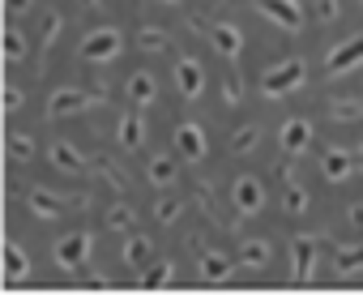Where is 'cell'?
<instances>
[{"mask_svg": "<svg viewBox=\"0 0 363 295\" xmlns=\"http://www.w3.org/2000/svg\"><path fill=\"white\" fill-rule=\"evenodd\" d=\"M337 274H342V278L363 274V244H342V248H337Z\"/></svg>", "mask_w": 363, "mask_h": 295, "instance_id": "25", "label": "cell"}, {"mask_svg": "<svg viewBox=\"0 0 363 295\" xmlns=\"http://www.w3.org/2000/svg\"><path fill=\"white\" fill-rule=\"evenodd\" d=\"M137 48L141 52H171V35L162 26H141L137 30Z\"/></svg>", "mask_w": 363, "mask_h": 295, "instance_id": "23", "label": "cell"}, {"mask_svg": "<svg viewBox=\"0 0 363 295\" xmlns=\"http://www.w3.org/2000/svg\"><path fill=\"white\" fill-rule=\"evenodd\" d=\"M30 278V257L18 240L5 244V282H26Z\"/></svg>", "mask_w": 363, "mask_h": 295, "instance_id": "18", "label": "cell"}, {"mask_svg": "<svg viewBox=\"0 0 363 295\" xmlns=\"http://www.w3.org/2000/svg\"><path fill=\"white\" fill-rule=\"evenodd\" d=\"M354 167H359V159L350 150H342V145H329V150L320 155V172H325L329 184H346L354 176Z\"/></svg>", "mask_w": 363, "mask_h": 295, "instance_id": "12", "label": "cell"}, {"mask_svg": "<svg viewBox=\"0 0 363 295\" xmlns=\"http://www.w3.org/2000/svg\"><path fill=\"white\" fill-rule=\"evenodd\" d=\"M120 52H124V35H120L116 26L90 30V35L82 39V60H90V65H107V60H116Z\"/></svg>", "mask_w": 363, "mask_h": 295, "instance_id": "4", "label": "cell"}, {"mask_svg": "<svg viewBox=\"0 0 363 295\" xmlns=\"http://www.w3.org/2000/svg\"><path fill=\"white\" fill-rule=\"evenodd\" d=\"M103 103H107V94H90V90H77V86H60V90H52V99H48V116H52V120L86 116V111H94V107H103Z\"/></svg>", "mask_w": 363, "mask_h": 295, "instance_id": "2", "label": "cell"}, {"mask_svg": "<svg viewBox=\"0 0 363 295\" xmlns=\"http://www.w3.org/2000/svg\"><path fill=\"white\" fill-rule=\"evenodd\" d=\"M22 56H26V35H22L18 26H5V60L18 65Z\"/></svg>", "mask_w": 363, "mask_h": 295, "instance_id": "28", "label": "cell"}, {"mask_svg": "<svg viewBox=\"0 0 363 295\" xmlns=\"http://www.w3.org/2000/svg\"><path fill=\"white\" fill-rule=\"evenodd\" d=\"M206 39H210V48L218 52V56H227V60H235L240 52H244V35H240V26L235 22H206V26H197Z\"/></svg>", "mask_w": 363, "mask_h": 295, "instance_id": "6", "label": "cell"}, {"mask_svg": "<svg viewBox=\"0 0 363 295\" xmlns=\"http://www.w3.org/2000/svg\"><path fill=\"white\" fill-rule=\"evenodd\" d=\"M86 5H94V0H86Z\"/></svg>", "mask_w": 363, "mask_h": 295, "instance_id": "42", "label": "cell"}, {"mask_svg": "<svg viewBox=\"0 0 363 295\" xmlns=\"http://www.w3.org/2000/svg\"><path fill=\"white\" fill-rule=\"evenodd\" d=\"M342 13V0H316V22H333Z\"/></svg>", "mask_w": 363, "mask_h": 295, "instance_id": "35", "label": "cell"}, {"mask_svg": "<svg viewBox=\"0 0 363 295\" xmlns=\"http://www.w3.org/2000/svg\"><path fill=\"white\" fill-rule=\"evenodd\" d=\"M94 172H99V176H103V180L111 184V189H124V176H120V172H111V167H103V163H99Z\"/></svg>", "mask_w": 363, "mask_h": 295, "instance_id": "38", "label": "cell"}, {"mask_svg": "<svg viewBox=\"0 0 363 295\" xmlns=\"http://www.w3.org/2000/svg\"><path fill=\"white\" fill-rule=\"evenodd\" d=\"M231 274H235V257L231 252H223V248L201 252V261H197V278L201 282H227Z\"/></svg>", "mask_w": 363, "mask_h": 295, "instance_id": "13", "label": "cell"}, {"mask_svg": "<svg viewBox=\"0 0 363 295\" xmlns=\"http://www.w3.org/2000/svg\"><path fill=\"white\" fill-rule=\"evenodd\" d=\"M171 77H175V90H179V99L197 103V99L206 94V65H201L197 56H175V65H171Z\"/></svg>", "mask_w": 363, "mask_h": 295, "instance_id": "3", "label": "cell"}, {"mask_svg": "<svg viewBox=\"0 0 363 295\" xmlns=\"http://www.w3.org/2000/svg\"><path fill=\"white\" fill-rule=\"evenodd\" d=\"M303 82H308V65H303L299 56H291V60H282V65L265 69L261 90H265V99H286V94H295Z\"/></svg>", "mask_w": 363, "mask_h": 295, "instance_id": "1", "label": "cell"}, {"mask_svg": "<svg viewBox=\"0 0 363 295\" xmlns=\"http://www.w3.org/2000/svg\"><path fill=\"white\" fill-rule=\"evenodd\" d=\"M329 116L333 120H363V99H329Z\"/></svg>", "mask_w": 363, "mask_h": 295, "instance_id": "26", "label": "cell"}, {"mask_svg": "<svg viewBox=\"0 0 363 295\" xmlns=\"http://www.w3.org/2000/svg\"><path fill=\"white\" fill-rule=\"evenodd\" d=\"M60 26H65V18H60V13H48V22H43V39H39V48H52V43L60 39Z\"/></svg>", "mask_w": 363, "mask_h": 295, "instance_id": "33", "label": "cell"}, {"mask_svg": "<svg viewBox=\"0 0 363 295\" xmlns=\"http://www.w3.org/2000/svg\"><path fill=\"white\" fill-rule=\"evenodd\" d=\"M354 159H359V172H363V145H359V150H354Z\"/></svg>", "mask_w": 363, "mask_h": 295, "instance_id": "40", "label": "cell"}, {"mask_svg": "<svg viewBox=\"0 0 363 295\" xmlns=\"http://www.w3.org/2000/svg\"><path fill=\"white\" fill-rule=\"evenodd\" d=\"M145 176H150V184L171 189V184H175V176H179V167H175V159H171V155H154V159H150V167H145Z\"/></svg>", "mask_w": 363, "mask_h": 295, "instance_id": "19", "label": "cell"}, {"mask_svg": "<svg viewBox=\"0 0 363 295\" xmlns=\"http://www.w3.org/2000/svg\"><path fill=\"white\" fill-rule=\"evenodd\" d=\"M22 103H26V94H22L18 86H5V116H18Z\"/></svg>", "mask_w": 363, "mask_h": 295, "instance_id": "34", "label": "cell"}, {"mask_svg": "<svg viewBox=\"0 0 363 295\" xmlns=\"http://www.w3.org/2000/svg\"><path fill=\"white\" fill-rule=\"evenodd\" d=\"M26 210H30L39 223H56V218H65L69 201H65V197H56L52 189H39V184H35V189L26 193Z\"/></svg>", "mask_w": 363, "mask_h": 295, "instance_id": "11", "label": "cell"}, {"mask_svg": "<svg viewBox=\"0 0 363 295\" xmlns=\"http://www.w3.org/2000/svg\"><path fill=\"white\" fill-rule=\"evenodd\" d=\"M312 269H316V244L303 240V235H295L291 240V282H308Z\"/></svg>", "mask_w": 363, "mask_h": 295, "instance_id": "14", "label": "cell"}, {"mask_svg": "<svg viewBox=\"0 0 363 295\" xmlns=\"http://www.w3.org/2000/svg\"><path fill=\"white\" fill-rule=\"evenodd\" d=\"M350 223H354V227H363V206H350Z\"/></svg>", "mask_w": 363, "mask_h": 295, "instance_id": "39", "label": "cell"}, {"mask_svg": "<svg viewBox=\"0 0 363 295\" xmlns=\"http://www.w3.org/2000/svg\"><path fill=\"white\" fill-rule=\"evenodd\" d=\"M308 141H312V124H308L303 116L286 120V124H282V133H278L282 155H303V150H308Z\"/></svg>", "mask_w": 363, "mask_h": 295, "instance_id": "15", "label": "cell"}, {"mask_svg": "<svg viewBox=\"0 0 363 295\" xmlns=\"http://www.w3.org/2000/svg\"><path fill=\"white\" fill-rule=\"evenodd\" d=\"M175 278V261H154L145 274H141V286H167Z\"/></svg>", "mask_w": 363, "mask_h": 295, "instance_id": "27", "label": "cell"}, {"mask_svg": "<svg viewBox=\"0 0 363 295\" xmlns=\"http://www.w3.org/2000/svg\"><path fill=\"white\" fill-rule=\"evenodd\" d=\"M231 206H235L240 218H257V214L265 210V189H261V180H257V176H240V180L231 184Z\"/></svg>", "mask_w": 363, "mask_h": 295, "instance_id": "7", "label": "cell"}, {"mask_svg": "<svg viewBox=\"0 0 363 295\" xmlns=\"http://www.w3.org/2000/svg\"><path fill=\"white\" fill-rule=\"evenodd\" d=\"M282 206H286V214H303V210H308V189L291 180V189H286V197H282Z\"/></svg>", "mask_w": 363, "mask_h": 295, "instance_id": "30", "label": "cell"}, {"mask_svg": "<svg viewBox=\"0 0 363 295\" xmlns=\"http://www.w3.org/2000/svg\"><path fill=\"white\" fill-rule=\"evenodd\" d=\"M359 65H363V35H350V39H342V43H333V48L325 52V69H329V77L350 73V69H359Z\"/></svg>", "mask_w": 363, "mask_h": 295, "instance_id": "8", "label": "cell"}, {"mask_svg": "<svg viewBox=\"0 0 363 295\" xmlns=\"http://www.w3.org/2000/svg\"><path fill=\"white\" fill-rule=\"evenodd\" d=\"M261 145V124H244L231 133V155H252Z\"/></svg>", "mask_w": 363, "mask_h": 295, "instance_id": "22", "label": "cell"}, {"mask_svg": "<svg viewBox=\"0 0 363 295\" xmlns=\"http://www.w3.org/2000/svg\"><path fill=\"white\" fill-rule=\"evenodd\" d=\"M162 5H179V0H162Z\"/></svg>", "mask_w": 363, "mask_h": 295, "instance_id": "41", "label": "cell"}, {"mask_svg": "<svg viewBox=\"0 0 363 295\" xmlns=\"http://www.w3.org/2000/svg\"><path fill=\"white\" fill-rule=\"evenodd\" d=\"M133 223H137V214H133L128 206H111V210H107V231H128Z\"/></svg>", "mask_w": 363, "mask_h": 295, "instance_id": "31", "label": "cell"}, {"mask_svg": "<svg viewBox=\"0 0 363 295\" xmlns=\"http://www.w3.org/2000/svg\"><path fill=\"white\" fill-rule=\"evenodd\" d=\"M48 159H52V167H60V172H69V176H82V172H86L82 150H77V145H69V141H52Z\"/></svg>", "mask_w": 363, "mask_h": 295, "instance_id": "17", "label": "cell"}, {"mask_svg": "<svg viewBox=\"0 0 363 295\" xmlns=\"http://www.w3.org/2000/svg\"><path fill=\"white\" fill-rule=\"evenodd\" d=\"M5 5H9V18H22V13L35 9V0H5Z\"/></svg>", "mask_w": 363, "mask_h": 295, "instance_id": "37", "label": "cell"}, {"mask_svg": "<svg viewBox=\"0 0 363 295\" xmlns=\"http://www.w3.org/2000/svg\"><path fill=\"white\" fill-rule=\"evenodd\" d=\"M265 261H269V240H244V244H240V265L261 269Z\"/></svg>", "mask_w": 363, "mask_h": 295, "instance_id": "24", "label": "cell"}, {"mask_svg": "<svg viewBox=\"0 0 363 295\" xmlns=\"http://www.w3.org/2000/svg\"><path fill=\"white\" fill-rule=\"evenodd\" d=\"M5 150L18 159V163H30L39 150H35V137L30 133H5Z\"/></svg>", "mask_w": 363, "mask_h": 295, "instance_id": "21", "label": "cell"}, {"mask_svg": "<svg viewBox=\"0 0 363 295\" xmlns=\"http://www.w3.org/2000/svg\"><path fill=\"white\" fill-rule=\"evenodd\" d=\"M150 252H154V244H150L145 235H128V244H124V261H128V265H141Z\"/></svg>", "mask_w": 363, "mask_h": 295, "instance_id": "29", "label": "cell"}, {"mask_svg": "<svg viewBox=\"0 0 363 295\" xmlns=\"http://www.w3.org/2000/svg\"><path fill=\"white\" fill-rule=\"evenodd\" d=\"M179 214H184V206H179L175 197H162V201L154 206V218H158V223H167V227H171V223H175Z\"/></svg>", "mask_w": 363, "mask_h": 295, "instance_id": "32", "label": "cell"}, {"mask_svg": "<svg viewBox=\"0 0 363 295\" xmlns=\"http://www.w3.org/2000/svg\"><path fill=\"white\" fill-rule=\"evenodd\" d=\"M175 155H184V159H206L210 155V141H206V128L197 120H179L175 124Z\"/></svg>", "mask_w": 363, "mask_h": 295, "instance_id": "9", "label": "cell"}, {"mask_svg": "<svg viewBox=\"0 0 363 295\" xmlns=\"http://www.w3.org/2000/svg\"><path fill=\"white\" fill-rule=\"evenodd\" d=\"M252 9H257L265 22L282 26L286 35L303 30V9H299V0H252Z\"/></svg>", "mask_w": 363, "mask_h": 295, "instance_id": "5", "label": "cell"}, {"mask_svg": "<svg viewBox=\"0 0 363 295\" xmlns=\"http://www.w3.org/2000/svg\"><path fill=\"white\" fill-rule=\"evenodd\" d=\"M223 99H227V103H240V99H244V86H240L235 77H227V82H223Z\"/></svg>", "mask_w": 363, "mask_h": 295, "instance_id": "36", "label": "cell"}, {"mask_svg": "<svg viewBox=\"0 0 363 295\" xmlns=\"http://www.w3.org/2000/svg\"><path fill=\"white\" fill-rule=\"evenodd\" d=\"M116 137H120V145L124 150H141L145 145V120H141V111H124L120 116V124H116Z\"/></svg>", "mask_w": 363, "mask_h": 295, "instance_id": "16", "label": "cell"}, {"mask_svg": "<svg viewBox=\"0 0 363 295\" xmlns=\"http://www.w3.org/2000/svg\"><path fill=\"white\" fill-rule=\"evenodd\" d=\"M128 99H133L137 107H150V103L158 99V86H154V77H150V73H133V77H128Z\"/></svg>", "mask_w": 363, "mask_h": 295, "instance_id": "20", "label": "cell"}, {"mask_svg": "<svg viewBox=\"0 0 363 295\" xmlns=\"http://www.w3.org/2000/svg\"><path fill=\"white\" fill-rule=\"evenodd\" d=\"M90 231H73V235H65V240H56V248H52V257H56V265L60 269H77L86 257H90Z\"/></svg>", "mask_w": 363, "mask_h": 295, "instance_id": "10", "label": "cell"}]
</instances>
